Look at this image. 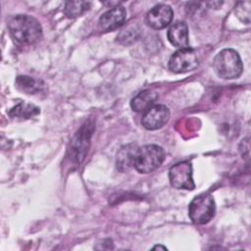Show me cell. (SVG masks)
Returning <instances> with one entry per match:
<instances>
[{"label":"cell","instance_id":"1","mask_svg":"<svg viewBox=\"0 0 251 251\" xmlns=\"http://www.w3.org/2000/svg\"><path fill=\"white\" fill-rule=\"evenodd\" d=\"M8 29L13 40L21 45H31L42 36L39 22L29 15H16L8 22Z\"/></svg>","mask_w":251,"mask_h":251},{"label":"cell","instance_id":"2","mask_svg":"<svg viewBox=\"0 0 251 251\" xmlns=\"http://www.w3.org/2000/svg\"><path fill=\"white\" fill-rule=\"evenodd\" d=\"M213 69L221 78L233 79L242 74L243 64L235 50L226 48L221 50L214 58Z\"/></svg>","mask_w":251,"mask_h":251},{"label":"cell","instance_id":"3","mask_svg":"<svg viewBox=\"0 0 251 251\" xmlns=\"http://www.w3.org/2000/svg\"><path fill=\"white\" fill-rule=\"evenodd\" d=\"M95 126L92 120H88L75 133L68 148V158L75 164H80L86 157L92 133Z\"/></svg>","mask_w":251,"mask_h":251},{"label":"cell","instance_id":"4","mask_svg":"<svg viewBox=\"0 0 251 251\" xmlns=\"http://www.w3.org/2000/svg\"><path fill=\"white\" fill-rule=\"evenodd\" d=\"M165 158L166 154L161 146L147 144L138 147L133 167L140 174H149L158 169Z\"/></svg>","mask_w":251,"mask_h":251},{"label":"cell","instance_id":"5","mask_svg":"<svg viewBox=\"0 0 251 251\" xmlns=\"http://www.w3.org/2000/svg\"><path fill=\"white\" fill-rule=\"evenodd\" d=\"M216 204L213 196L209 193H203L191 200L188 206V216L192 223L196 225H205L215 216Z\"/></svg>","mask_w":251,"mask_h":251},{"label":"cell","instance_id":"6","mask_svg":"<svg viewBox=\"0 0 251 251\" xmlns=\"http://www.w3.org/2000/svg\"><path fill=\"white\" fill-rule=\"evenodd\" d=\"M199 65L198 56L190 47L176 50L169 60V69L176 74H184L195 70Z\"/></svg>","mask_w":251,"mask_h":251},{"label":"cell","instance_id":"7","mask_svg":"<svg viewBox=\"0 0 251 251\" xmlns=\"http://www.w3.org/2000/svg\"><path fill=\"white\" fill-rule=\"evenodd\" d=\"M169 179L173 187L176 189L193 190L195 183L192 177V166L188 161L176 163L170 168Z\"/></svg>","mask_w":251,"mask_h":251},{"label":"cell","instance_id":"8","mask_svg":"<svg viewBox=\"0 0 251 251\" xmlns=\"http://www.w3.org/2000/svg\"><path fill=\"white\" fill-rule=\"evenodd\" d=\"M170 119V110L167 106L158 104L146 110L141 118V125L148 130H156L163 127Z\"/></svg>","mask_w":251,"mask_h":251},{"label":"cell","instance_id":"9","mask_svg":"<svg viewBox=\"0 0 251 251\" xmlns=\"http://www.w3.org/2000/svg\"><path fill=\"white\" fill-rule=\"evenodd\" d=\"M174 18L173 9L166 4L154 6L146 15V24L154 29H162L168 26Z\"/></svg>","mask_w":251,"mask_h":251},{"label":"cell","instance_id":"10","mask_svg":"<svg viewBox=\"0 0 251 251\" xmlns=\"http://www.w3.org/2000/svg\"><path fill=\"white\" fill-rule=\"evenodd\" d=\"M126 19V11L125 7L117 5L106 11L99 18L98 25L103 31H112L121 27Z\"/></svg>","mask_w":251,"mask_h":251},{"label":"cell","instance_id":"11","mask_svg":"<svg viewBox=\"0 0 251 251\" xmlns=\"http://www.w3.org/2000/svg\"><path fill=\"white\" fill-rule=\"evenodd\" d=\"M168 39L172 45L177 47L178 49L186 48L189 44L188 36V26L185 22L178 21L173 24L167 33Z\"/></svg>","mask_w":251,"mask_h":251},{"label":"cell","instance_id":"12","mask_svg":"<svg viewBox=\"0 0 251 251\" xmlns=\"http://www.w3.org/2000/svg\"><path fill=\"white\" fill-rule=\"evenodd\" d=\"M137 150L138 146L134 143H128L120 148V150L117 153L116 159L117 169L120 172L125 173L128 171L131 167H133Z\"/></svg>","mask_w":251,"mask_h":251},{"label":"cell","instance_id":"13","mask_svg":"<svg viewBox=\"0 0 251 251\" xmlns=\"http://www.w3.org/2000/svg\"><path fill=\"white\" fill-rule=\"evenodd\" d=\"M16 87L28 95H35L45 90V83L41 79H36L28 75H19L15 80Z\"/></svg>","mask_w":251,"mask_h":251},{"label":"cell","instance_id":"14","mask_svg":"<svg viewBox=\"0 0 251 251\" xmlns=\"http://www.w3.org/2000/svg\"><path fill=\"white\" fill-rule=\"evenodd\" d=\"M158 95L150 89H145L136 94L130 101V107L135 112H145L152 107L157 100Z\"/></svg>","mask_w":251,"mask_h":251},{"label":"cell","instance_id":"15","mask_svg":"<svg viewBox=\"0 0 251 251\" xmlns=\"http://www.w3.org/2000/svg\"><path fill=\"white\" fill-rule=\"evenodd\" d=\"M40 113V109L33 104L29 103H19L8 112L11 119L14 120H27L37 116Z\"/></svg>","mask_w":251,"mask_h":251},{"label":"cell","instance_id":"16","mask_svg":"<svg viewBox=\"0 0 251 251\" xmlns=\"http://www.w3.org/2000/svg\"><path fill=\"white\" fill-rule=\"evenodd\" d=\"M91 2L89 1H68L65 4L64 12L68 18H76L89 10Z\"/></svg>","mask_w":251,"mask_h":251},{"label":"cell","instance_id":"17","mask_svg":"<svg viewBox=\"0 0 251 251\" xmlns=\"http://www.w3.org/2000/svg\"><path fill=\"white\" fill-rule=\"evenodd\" d=\"M250 7L251 3L249 1H239L234 7V13L236 17L246 25H249L250 23Z\"/></svg>","mask_w":251,"mask_h":251},{"label":"cell","instance_id":"18","mask_svg":"<svg viewBox=\"0 0 251 251\" xmlns=\"http://www.w3.org/2000/svg\"><path fill=\"white\" fill-rule=\"evenodd\" d=\"M138 37V30L135 28H127L126 30H123L118 35L117 39L123 43V44H130L134 42Z\"/></svg>","mask_w":251,"mask_h":251},{"label":"cell","instance_id":"19","mask_svg":"<svg viewBox=\"0 0 251 251\" xmlns=\"http://www.w3.org/2000/svg\"><path fill=\"white\" fill-rule=\"evenodd\" d=\"M152 250H167V247L165 245L158 244V245H155L154 247H152Z\"/></svg>","mask_w":251,"mask_h":251}]
</instances>
